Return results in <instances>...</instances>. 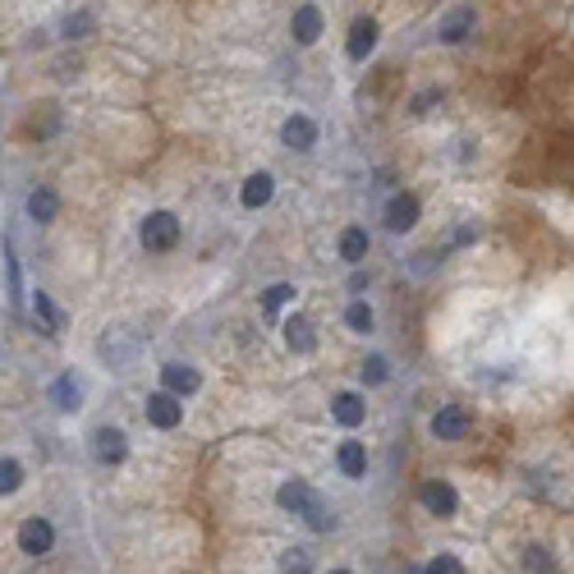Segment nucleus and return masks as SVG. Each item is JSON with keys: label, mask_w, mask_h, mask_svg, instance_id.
<instances>
[{"label": "nucleus", "mask_w": 574, "mask_h": 574, "mask_svg": "<svg viewBox=\"0 0 574 574\" xmlns=\"http://www.w3.org/2000/svg\"><path fill=\"white\" fill-rule=\"evenodd\" d=\"M359 377H363V387H381V381L391 377V363L381 359V354H372V359H368V363L359 368Z\"/></svg>", "instance_id": "obj_26"}, {"label": "nucleus", "mask_w": 574, "mask_h": 574, "mask_svg": "<svg viewBox=\"0 0 574 574\" xmlns=\"http://www.w3.org/2000/svg\"><path fill=\"white\" fill-rule=\"evenodd\" d=\"M203 387V377H198V368H188V363H166L161 368V391H171V395H194Z\"/></svg>", "instance_id": "obj_9"}, {"label": "nucleus", "mask_w": 574, "mask_h": 574, "mask_svg": "<svg viewBox=\"0 0 574 574\" xmlns=\"http://www.w3.org/2000/svg\"><path fill=\"white\" fill-rule=\"evenodd\" d=\"M276 501H281V510H294V514H308L322 497L308 487V482H299V478H290V482H281L276 487Z\"/></svg>", "instance_id": "obj_12"}, {"label": "nucleus", "mask_w": 574, "mask_h": 574, "mask_svg": "<svg viewBox=\"0 0 574 574\" xmlns=\"http://www.w3.org/2000/svg\"><path fill=\"white\" fill-rule=\"evenodd\" d=\"M419 501H423V510H427V514H442V519H446V514H455V510H459V491H455L446 478H427V482H423V491H419Z\"/></svg>", "instance_id": "obj_6"}, {"label": "nucleus", "mask_w": 574, "mask_h": 574, "mask_svg": "<svg viewBox=\"0 0 574 574\" xmlns=\"http://www.w3.org/2000/svg\"><path fill=\"white\" fill-rule=\"evenodd\" d=\"M331 574H349V570H331Z\"/></svg>", "instance_id": "obj_32"}, {"label": "nucleus", "mask_w": 574, "mask_h": 574, "mask_svg": "<svg viewBox=\"0 0 574 574\" xmlns=\"http://www.w3.org/2000/svg\"><path fill=\"white\" fill-rule=\"evenodd\" d=\"M372 322H377V317H372V308L363 304V299H354V304L345 308V326H349V331L368 336V331H372Z\"/></svg>", "instance_id": "obj_22"}, {"label": "nucleus", "mask_w": 574, "mask_h": 574, "mask_svg": "<svg viewBox=\"0 0 574 574\" xmlns=\"http://www.w3.org/2000/svg\"><path fill=\"white\" fill-rule=\"evenodd\" d=\"M281 574H313V556L304 552V546H290V552L281 556Z\"/></svg>", "instance_id": "obj_24"}, {"label": "nucleus", "mask_w": 574, "mask_h": 574, "mask_svg": "<svg viewBox=\"0 0 574 574\" xmlns=\"http://www.w3.org/2000/svg\"><path fill=\"white\" fill-rule=\"evenodd\" d=\"M23 487V464L19 459H0V497H14Z\"/></svg>", "instance_id": "obj_23"}, {"label": "nucleus", "mask_w": 574, "mask_h": 574, "mask_svg": "<svg viewBox=\"0 0 574 574\" xmlns=\"http://www.w3.org/2000/svg\"><path fill=\"white\" fill-rule=\"evenodd\" d=\"M271 194H276V179H271L267 171H258V175L243 179V188H239V203L249 207V211H258V207H267V203H271Z\"/></svg>", "instance_id": "obj_16"}, {"label": "nucleus", "mask_w": 574, "mask_h": 574, "mask_svg": "<svg viewBox=\"0 0 574 574\" xmlns=\"http://www.w3.org/2000/svg\"><path fill=\"white\" fill-rule=\"evenodd\" d=\"M92 455H97V464H124L129 436H124L120 427H97V432H92Z\"/></svg>", "instance_id": "obj_8"}, {"label": "nucleus", "mask_w": 574, "mask_h": 574, "mask_svg": "<svg viewBox=\"0 0 574 574\" xmlns=\"http://www.w3.org/2000/svg\"><path fill=\"white\" fill-rule=\"evenodd\" d=\"M377 37H381V23L377 19H354V28H349V42H345V56L349 60H368L372 56V46H377Z\"/></svg>", "instance_id": "obj_7"}, {"label": "nucleus", "mask_w": 574, "mask_h": 574, "mask_svg": "<svg viewBox=\"0 0 574 574\" xmlns=\"http://www.w3.org/2000/svg\"><path fill=\"white\" fill-rule=\"evenodd\" d=\"M285 345L294 349V354H313L317 349V336H313V322L308 317H285Z\"/></svg>", "instance_id": "obj_19"}, {"label": "nucleus", "mask_w": 574, "mask_h": 574, "mask_svg": "<svg viewBox=\"0 0 574 574\" xmlns=\"http://www.w3.org/2000/svg\"><path fill=\"white\" fill-rule=\"evenodd\" d=\"M51 546H56V529H51V519H42V514L23 519V524H19V552L23 556H46Z\"/></svg>", "instance_id": "obj_5"}, {"label": "nucleus", "mask_w": 574, "mask_h": 574, "mask_svg": "<svg viewBox=\"0 0 574 574\" xmlns=\"http://www.w3.org/2000/svg\"><path fill=\"white\" fill-rule=\"evenodd\" d=\"M419 216H423V203L414 198V194H391V203H387V211H381V221H387V230L391 235H404V230H414L419 226Z\"/></svg>", "instance_id": "obj_4"}, {"label": "nucleus", "mask_w": 574, "mask_h": 574, "mask_svg": "<svg viewBox=\"0 0 574 574\" xmlns=\"http://www.w3.org/2000/svg\"><path fill=\"white\" fill-rule=\"evenodd\" d=\"M281 139H285V147H294V152H313V147H317V124H313L308 116H290V120L281 124Z\"/></svg>", "instance_id": "obj_13"}, {"label": "nucleus", "mask_w": 574, "mask_h": 574, "mask_svg": "<svg viewBox=\"0 0 574 574\" xmlns=\"http://www.w3.org/2000/svg\"><path fill=\"white\" fill-rule=\"evenodd\" d=\"M322 28H326V19H322V10H317V5H299V10H294V19H290V33H294V42H299V46H313V42L322 37Z\"/></svg>", "instance_id": "obj_10"}, {"label": "nucleus", "mask_w": 574, "mask_h": 574, "mask_svg": "<svg viewBox=\"0 0 574 574\" xmlns=\"http://www.w3.org/2000/svg\"><path fill=\"white\" fill-rule=\"evenodd\" d=\"M51 404H56L60 414H74V409L84 404V387L74 381V372H60L56 381H51Z\"/></svg>", "instance_id": "obj_17"}, {"label": "nucleus", "mask_w": 574, "mask_h": 574, "mask_svg": "<svg viewBox=\"0 0 574 574\" xmlns=\"http://www.w3.org/2000/svg\"><path fill=\"white\" fill-rule=\"evenodd\" d=\"M524 565H529L533 574H552V570H556V561L546 556L542 546H529V552H524Z\"/></svg>", "instance_id": "obj_29"}, {"label": "nucleus", "mask_w": 574, "mask_h": 574, "mask_svg": "<svg viewBox=\"0 0 574 574\" xmlns=\"http://www.w3.org/2000/svg\"><path fill=\"white\" fill-rule=\"evenodd\" d=\"M290 299H294V285H271V290L262 294V313H267V317H276V313L290 304Z\"/></svg>", "instance_id": "obj_25"}, {"label": "nucleus", "mask_w": 574, "mask_h": 574, "mask_svg": "<svg viewBox=\"0 0 574 574\" xmlns=\"http://www.w3.org/2000/svg\"><path fill=\"white\" fill-rule=\"evenodd\" d=\"M28 216H33L37 226H46V221H56V216H60V194H56V188H46V184H37L33 194H28Z\"/></svg>", "instance_id": "obj_18"}, {"label": "nucleus", "mask_w": 574, "mask_h": 574, "mask_svg": "<svg viewBox=\"0 0 574 574\" xmlns=\"http://www.w3.org/2000/svg\"><path fill=\"white\" fill-rule=\"evenodd\" d=\"M143 414H147V423H152V427L175 432V427L184 423V400H179V395H171V391H152V395H147V404H143Z\"/></svg>", "instance_id": "obj_3"}, {"label": "nucleus", "mask_w": 574, "mask_h": 574, "mask_svg": "<svg viewBox=\"0 0 574 574\" xmlns=\"http://www.w3.org/2000/svg\"><path fill=\"white\" fill-rule=\"evenodd\" d=\"M368 249H372V239H368L363 226H349V230L340 235V258H345L349 267H359V262L368 258Z\"/></svg>", "instance_id": "obj_21"}, {"label": "nucleus", "mask_w": 574, "mask_h": 574, "mask_svg": "<svg viewBox=\"0 0 574 574\" xmlns=\"http://www.w3.org/2000/svg\"><path fill=\"white\" fill-rule=\"evenodd\" d=\"M469 427H474V414L464 404H442L432 414V436H436V442H464Z\"/></svg>", "instance_id": "obj_2"}, {"label": "nucleus", "mask_w": 574, "mask_h": 574, "mask_svg": "<svg viewBox=\"0 0 574 574\" xmlns=\"http://www.w3.org/2000/svg\"><path fill=\"white\" fill-rule=\"evenodd\" d=\"M331 419H336L340 427H359V423L368 419L363 395H359V391H340V395L331 400Z\"/></svg>", "instance_id": "obj_14"}, {"label": "nucleus", "mask_w": 574, "mask_h": 574, "mask_svg": "<svg viewBox=\"0 0 574 574\" xmlns=\"http://www.w3.org/2000/svg\"><path fill=\"white\" fill-rule=\"evenodd\" d=\"M414 574H423V570H414Z\"/></svg>", "instance_id": "obj_33"}, {"label": "nucleus", "mask_w": 574, "mask_h": 574, "mask_svg": "<svg viewBox=\"0 0 574 574\" xmlns=\"http://www.w3.org/2000/svg\"><path fill=\"white\" fill-rule=\"evenodd\" d=\"M474 23H478V14H474V5H459V10H450L446 19H442V28H436V37H442L446 46H459L464 37L474 33Z\"/></svg>", "instance_id": "obj_11"}, {"label": "nucleus", "mask_w": 574, "mask_h": 574, "mask_svg": "<svg viewBox=\"0 0 574 574\" xmlns=\"http://www.w3.org/2000/svg\"><path fill=\"white\" fill-rule=\"evenodd\" d=\"M139 239H143L147 253H171L175 243H179V221H175V211H152L147 221L139 226Z\"/></svg>", "instance_id": "obj_1"}, {"label": "nucleus", "mask_w": 574, "mask_h": 574, "mask_svg": "<svg viewBox=\"0 0 574 574\" xmlns=\"http://www.w3.org/2000/svg\"><path fill=\"white\" fill-rule=\"evenodd\" d=\"M336 464H340L345 478H363V474H368V450H363V442H340Z\"/></svg>", "instance_id": "obj_20"}, {"label": "nucleus", "mask_w": 574, "mask_h": 574, "mask_svg": "<svg viewBox=\"0 0 574 574\" xmlns=\"http://www.w3.org/2000/svg\"><path fill=\"white\" fill-rule=\"evenodd\" d=\"M304 524H308L313 533H331V529H336V514L326 510V501H317V506H313V510L304 514Z\"/></svg>", "instance_id": "obj_27"}, {"label": "nucleus", "mask_w": 574, "mask_h": 574, "mask_svg": "<svg viewBox=\"0 0 574 574\" xmlns=\"http://www.w3.org/2000/svg\"><path fill=\"white\" fill-rule=\"evenodd\" d=\"M423 574H464V565H459L455 556H446V552H442V556H432V561L423 565Z\"/></svg>", "instance_id": "obj_30"}, {"label": "nucleus", "mask_w": 574, "mask_h": 574, "mask_svg": "<svg viewBox=\"0 0 574 574\" xmlns=\"http://www.w3.org/2000/svg\"><path fill=\"white\" fill-rule=\"evenodd\" d=\"M33 317L42 322V336H51V340H56V336L65 331V313L56 308V299H51L46 290H37V294H33Z\"/></svg>", "instance_id": "obj_15"}, {"label": "nucleus", "mask_w": 574, "mask_h": 574, "mask_svg": "<svg viewBox=\"0 0 574 574\" xmlns=\"http://www.w3.org/2000/svg\"><path fill=\"white\" fill-rule=\"evenodd\" d=\"M436 101H442V88H427V92L414 97V106H409V111H414V116H427V106H436Z\"/></svg>", "instance_id": "obj_31"}, {"label": "nucleus", "mask_w": 574, "mask_h": 574, "mask_svg": "<svg viewBox=\"0 0 574 574\" xmlns=\"http://www.w3.org/2000/svg\"><path fill=\"white\" fill-rule=\"evenodd\" d=\"M92 28H97V19H92L88 10H78V14L65 19V37H88Z\"/></svg>", "instance_id": "obj_28"}]
</instances>
